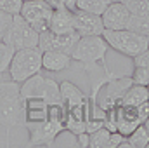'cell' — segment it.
Listing matches in <instances>:
<instances>
[{"label":"cell","mask_w":149,"mask_h":148,"mask_svg":"<svg viewBox=\"0 0 149 148\" xmlns=\"http://www.w3.org/2000/svg\"><path fill=\"white\" fill-rule=\"evenodd\" d=\"M52 12H54V7L47 0H28V2H23V9H21V16L37 30L38 33L49 30Z\"/></svg>","instance_id":"obj_6"},{"label":"cell","mask_w":149,"mask_h":148,"mask_svg":"<svg viewBox=\"0 0 149 148\" xmlns=\"http://www.w3.org/2000/svg\"><path fill=\"white\" fill-rule=\"evenodd\" d=\"M73 58L63 51H42V68L52 73L64 72L71 66Z\"/></svg>","instance_id":"obj_10"},{"label":"cell","mask_w":149,"mask_h":148,"mask_svg":"<svg viewBox=\"0 0 149 148\" xmlns=\"http://www.w3.org/2000/svg\"><path fill=\"white\" fill-rule=\"evenodd\" d=\"M134 66H141V68H149V47L144 49L142 52H139L137 56L132 58Z\"/></svg>","instance_id":"obj_24"},{"label":"cell","mask_w":149,"mask_h":148,"mask_svg":"<svg viewBox=\"0 0 149 148\" xmlns=\"http://www.w3.org/2000/svg\"><path fill=\"white\" fill-rule=\"evenodd\" d=\"M102 37L108 42L109 49L127 56V58H134L149 47L148 37H142V35L130 32L127 28H123V30H104Z\"/></svg>","instance_id":"obj_3"},{"label":"cell","mask_w":149,"mask_h":148,"mask_svg":"<svg viewBox=\"0 0 149 148\" xmlns=\"http://www.w3.org/2000/svg\"><path fill=\"white\" fill-rule=\"evenodd\" d=\"M149 99V91L146 85H137V84H130V87L125 91L123 98H121V105L127 106H139L142 103H146Z\"/></svg>","instance_id":"obj_14"},{"label":"cell","mask_w":149,"mask_h":148,"mask_svg":"<svg viewBox=\"0 0 149 148\" xmlns=\"http://www.w3.org/2000/svg\"><path fill=\"white\" fill-rule=\"evenodd\" d=\"M38 38L40 33L21 16L16 14L12 18V25L10 28L5 32V35L2 40L9 45H12L16 51L17 49H28V47H38Z\"/></svg>","instance_id":"obj_5"},{"label":"cell","mask_w":149,"mask_h":148,"mask_svg":"<svg viewBox=\"0 0 149 148\" xmlns=\"http://www.w3.org/2000/svg\"><path fill=\"white\" fill-rule=\"evenodd\" d=\"M49 30H52L56 33H70V32H74V11L66 9V7L54 9Z\"/></svg>","instance_id":"obj_11"},{"label":"cell","mask_w":149,"mask_h":148,"mask_svg":"<svg viewBox=\"0 0 149 148\" xmlns=\"http://www.w3.org/2000/svg\"><path fill=\"white\" fill-rule=\"evenodd\" d=\"M90 140H88V147L90 148H109V140H111V131L102 125L99 129H95L94 132H88Z\"/></svg>","instance_id":"obj_16"},{"label":"cell","mask_w":149,"mask_h":148,"mask_svg":"<svg viewBox=\"0 0 149 148\" xmlns=\"http://www.w3.org/2000/svg\"><path fill=\"white\" fill-rule=\"evenodd\" d=\"M113 0H76V9L90 12V14H99L102 16V12L108 9V5Z\"/></svg>","instance_id":"obj_17"},{"label":"cell","mask_w":149,"mask_h":148,"mask_svg":"<svg viewBox=\"0 0 149 148\" xmlns=\"http://www.w3.org/2000/svg\"><path fill=\"white\" fill-rule=\"evenodd\" d=\"M108 49L109 45L102 35H87L78 38L71 58L73 61H78L85 66H97L101 61H104Z\"/></svg>","instance_id":"obj_4"},{"label":"cell","mask_w":149,"mask_h":148,"mask_svg":"<svg viewBox=\"0 0 149 148\" xmlns=\"http://www.w3.org/2000/svg\"><path fill=\"white\" fill-rule=\"evenodd\" d=\"M0 40H2V37H0Z\"/></svg>","instance_id":"obj_32"},{"label":"cell","mask_w":149,"mask_h":148,"mask_svg":"<svg viewBox=\"0 0 149 148\" xmlns=\"http://www.w3.org/2000/svg\"><path fill=\"white\" fill-rule=\"evenodd\" d=\"M101 18H102L104 30H123L128 25L130 11L123 2H111Z\"/></svg>","instance_id":"obj_9"},{"label":"cell","mask_w":149,"mask_h":148,"mask_svg":"<svg viewBox=\"0 0 149 148\" xmlns=\"http://www.w3.org/2000/svg\"><path fill=\"white\" fill-rule=\"evenodd\" d=\"M23 2H28V0H23Z\"/></svg>","instance_id":"obj_31"},{"label":"cell","mask_w":149,"mask_h":148,"mask_svg":"<svg viewBox=\"0 0 149 148\" xmlns=\"http://www.w3.org/2000/svg\"><path fill=\"white\" fill-rule=\"evenodd\" d=\"M78 38H80V35L76 32L56 33L52 30H45V32L40 33L38 47H40V51H63V52L71 54Z\"/></svg>","instance_id":"obj_7"},{"label":"cell","mask_w":149,"mask_h":148,"mask_svg":"<svg viewBox=\"0 0 149 148\" xmlns=\"http://www.w3.org/2000/svg\"><path fill=\"white\" fill-rule=\"evenodd\" d=\"M24 120V99L19 91V84L0 82V129L9 131Z\"/></svg>","instance_id":"obj_1"},{"label":"cell","mask_w":149,"mask_h":148,"mask_svg":"<svg viewBox=\"0 0 149 148\" xmlns=\"http://www.w3.org/2000/svg\"><path fill=\"white\" fill-rule=\"evenodd\" d=\"M14 47L5 44L3 40H0V73L7 72L9 70V65H10V59H12V54H14Z\"/></svg>","instance_id":"obj_19"},{"label":"cell","mask_w":149,"mask_h":148,"mask_svg":"<svg viewBox=\"0 0 149 148\" xmlns=\"http://www.w3.org/2000/svg\"><path fill=\"white\" fill-rule=\"evenodd\" d=\"M88 140H90V134H88L87 131H85V132L76 134V145H78V147L87 148V147H88Z\"/></svg>","instance_id":"obj_27"},{"label":"cell","mask_w":149,"mask_h":148,"mask_svg":"<svg viewBox=\"0 0 149 148\" xmlns=\"http://www.w3.org/2000/svg\"><path fill=\"white\" fill-rule=\"evenodd\" d=\"M74 32L80 37L102 35V32H104L102 18L99 14H90V12H85V11L76 9L74 11Z\"/></svg>","instance_id":"obj_8"},{"label":"cell","mask_w":149,"mask_h":148,"mask_svg":"<svg viewBox=\"0 0 149 148\" xmlns=\"http://www.w3.org/2000/svg\"><path fill=\"white\" fill-rule=\"evenodd\" d=\"M12 14H9V12H5L3 9H0V37H3L5 35V32L10 28V25H12Z\"/></svg>","instance_id":"obj_23"},{"label":"cell","mask_w":149,"mask_h":148,"mask_svg":"<svg viewBox=\"0 0 149 148\" xmlns=\"http://www.w3.org/2000/svg\"><path fill=\"white\" fill-rule=\"evenodd\" d=\"M148 91H149V84H148Z\"/></svg>","instance_id":"obj_30"},{"label":"cell","mask_w":149,"mask_h":148,"mask_svg":"<svg viewBox=\"0 0 149 148\" xmlns=\"http://www.w3.org/2000/svg\"><path fill=\"white\" fill-rule=\"evenodd\" d=\"M148 103H149V99H148Z\"/></svg>","instance_id":"obj_33"},{"label":"cell","mask_w":149,"mask_h":148,"mask_svg":"<svg viewBox=\"0 0 149 148\" xmlns=\"http://www.w3.org/2000/svg\"><path fill=\"white\" fill-rule=\"evenodd\" d=\"M137 113H139V118H141V122L144 124V122L149 118V103H148V101L137 106Z\"/></svg>","instance_id":"obj_26"},{"label":"cell","mask_w":149,"mask_h":148,"mask_svg":"<svg viewBox=\"0 0 149 148\" xmlns=\"http://www.w3.org/2000/svg\"><path fill=\"white\" fill-rule=\"evenodd\" d=\"M0 9H3L5 12L16 16V14H21V9H23V0H0Z\"/></svg>","instance_id":"obj_22"},{"label":"cell","mask_w":149,"mask_h":148,"mask_svg":"<svg viewBox=\"0 0 149 148\" xmlns=\"http://www.w3.org/2000/svg\"><path fill=\"white\" fill-rule=\"evenodd\" d=\"M144 125H146V129H148V132H149V118L144 122ZM148 148H149V145H148Z\"/></svg>","instance_id":"obj_28"},{"label":"cell","mask_w":149,"mask_h":148,"mask_svg":"<svg viewBox=\"0 0 149 148\" xmlns=\"http://www.w3.org/2000/svg\"><path fill=\"white\" fill-rule=\"evenodd\" d=\"M127 30L149 38V14H130Z\"/></svg>","instance_id":"obj_15"},{"label":"cell","mask_w":149,"mask_h":148,"mask_svg":"<svg viewBox=\"0 0 149 148\" xmlns=\"http://www.w3.org/2000/svg\"><path fill=\"white\" fill-rule=\"evenodd\" d=\"M54 9H59V7H66V9H71L76 11V0H47Z\"/></svg>","instance_id":"obj_25"},{"label":"cell","mask_w":149,"mask_h":148,"mask_svg":"<svg viewBox=\"0 0 149 148\" xmlns=\"http://www.w3.org/2000/svg\"><path fill=\"white\" fill-rule=\"evenodd\" d=\"M113 2H125V0H113Z\"/></svg>","instance_id":"obj_29"},{"label":"cell","mask_w":149,"mask_h":148,"mask_svg":"<svg viewBox=\"0 0 149 148\" xmlns=\"http://www.w3.org/2000/svg\"><path fill=\"white\" fill-rule=\"evenodd\" d=\"M42 68V51L40 47H28V49H17L12 54L10 65H9V75L10 80L21 84L26 78L40 73Z\"/></svg>","instance_id":"obj_2"},{"label":"cell","mask_w":149,"mask_h":148,"mask_svg":"<svg viewBox=\"0 0 149 148\" xmlns=\"http://www.w3.org/2000/svg\"><path fill=\"white\" fill-rule=\"evenodd\" d=\"M132 78V84H137V85H146L149 84V68H141V66H134V72L130 75Z\"/></svg>","instance_id":"obj_21"},{"label":"cell","mask_w":149,"mask_h":148,"mask_svg":"<svg viewBox=\"0 0 149 148\" xmlns=\"http://www.w3.org/2000/svg\"><path fill=\"white\" fill-rule=\"evenodd\" d=\"M59 87H61V101H63V106L66 110H71V108L85 105V94L74 84H71V82H61Z\"/></svg>","instance_id":"obj_13"},{"label":"cell","mask_w":149,"mask_h":148,"mask_svg":"<svg viewBox=\"0 0 149 148\" xmlns=\"http://www.w3.org/2000/svg\"><path fill=\"white\" fill-rule=\"evenodd\" d=\"M45 89H47V77H43L42 72L19 84V91H21L23 99H33V98H42L43 99Z\"/></svg>","instance_id":"obj_12"},{"label":"cell","mask_w":149,"mask_h":148,"mask_svg":"<svg viewBox=\"0 0 149 148\" xmlns=\"http://www.w3.org/2000/svg\"><path fill=\"white\" fill-rule=\"evenodd\" d=\"M130 14H149V0H125Z\"/></svg>","instance_id":"obj_20"},{"label":"cell","mask_w":149,"mask_h":148,"mask_svg":"<svg viewBox=\"0 0 149 148\" xmlns=\"http://www.w3.org/2000/svg\"><path fill=\"white\" fill-rule=\"evenodd\" d=\"M127 138H128L132 148H148L149 145V132L144 124H139Z\"/></svg>","instance_id":"obj_18"}]
</instances>
